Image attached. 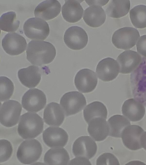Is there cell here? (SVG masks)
I'll return each instance as SVG.
<instances>
[{"label":"cell","instance_id":"6da1fadb","mask_svg":"<svg viewBox=\"0 0 146 165\" xmlns=\"http://www.w3.org/2000/svg\"><path fill=\"white\" fill-rule=\"evenodd\" d=\"M56 54L53 45L44 41L32 40L29 43L26 50L27 59L32 64L38 66L51 63Z\"/></svg>","mask_w":146,"mask_h":165},{"label":"cell","instance_id":"7a4b0ae2","mask_svg":"<svg viewBox=\"0 0 146 165\" xmlns=\"http://www.w3.org/2000/svg\"><path fill=\"white\" fill-rule=\"evenodd\" d=\"M44 123L37 114L27 112L22 115L17 127L19 135L24 139L35 138L42 132Z\"/></svg>","mask_w":146,"mask_h":165},{"label":"cell","instance_id":"3957f363","mask_svg":"<svg viewBox=\"0 0 146 165\" xmlns=\"http://www.w3.org/2000/svg\"><path fill=\"white\" fill-rule=\"evenodd\" d=\"M42 148L40 143L36 139L26 140L19 146L17 153L18 159L25 164H31L40 157Z\"/></svg>","mask_w":146,"mask_h":165},{"label":"cell","instance_id":"277c9868","mask_svg":"<svg viewBox=\"0 0 146 165\" xmlns=\"http://www.w3.org/2000/svg\"><path fill=\"white\" fill-rule=\"evenodd\" d=\"M132 94L134 98L146 106V62L140 64L131 75Z\"/></svg>","mask_w":146,"mask_h":165},{"label":"cell","instance_id":"5b68a950","mask_svg":"<svg viewBox=\"0 0 146 165\" xmlns=\"http://www.w3.org/2000/svg\"><path fill=\"white\" fill-rule=\"evenodd\" d=\"M139 36V33L136 29L131 27H124L115 32L112 36V42L118 49L128 50L135 45Z\"/></svg>","mask_w":146,"mask_h":165},{"label":"cell","instance_id":"8992f818","mask_svg":"<svg viewBox=\"0 0 146 165\" xmlns=\"http://www.w3.org/2000/svg\"><path fill=\"white\" fill-rule=\"evenodd\" d=\"M60 103L66 116L73 115L80 112L86 104L84 95L77 91L65 93L61 98Z\"/></svg>","mask_w":146,"mask_h":165},{"label":"cell","instance_id":"52a82bcc","mask_svg":"<svg viewBox=\"0 0 146 165\" xmlns=\"http://www.w3.org/2000/svg\"><path fill=\"white\" fill-rule=\"evenodd\" d=\"M23 29L25 35L31 39L44 40L50 33L47 23L38 17L30 18L27 20L24 23Z\"/></svg>","mask_w":146,"mask_h":165},{"label":"cell","instance_id":"ba28073f","mask_svg":"<svg viewBox=\"0 0 146 165\" xmlns=\"http://www.w3.org/2000/svg\"><path fill=\"white\" fill-rule=\"evenodd\" d=\"M22 110L20 103L17 101L9 100L0 106V123L4 126L10 127L18 123Z\"/></svg>","mask_w":146,"mask_h":165},{"label":"cell","instance_id":"9c48e42d","mask_svg":"<svg viewBox=\"0 0 146 165\" xmlns=\"http://www.w3.org/2000/svg\"><path fill=\"white\" fill-rule=\"evenodd\" d=\"M22 105L27 111L37 112L45 106L46 98L42 91L36 88L30 89L24 94L22 99Z\"/></svg>","mask_w":146,"mask_h":165},{"label":"cell","instance_id":"30bf717a","mask_svg":"<svg viewBox=\"0 0 146 165\" xmlns=\"http://www.w3.org/2000/svg\"><path fill=\"white\" fill-rule=\"evenodd\" d=\"M64 40L70 49L78 50L84 48L88 41V36L82 28L76 26H71L66 31Z\"/></svg>","mask_w":146,"mask_h":165},{"label":"cell","instance_id":"8fae6325","mask_svg":"<svg viewBox=\"0 0 146 165\" xmlns=\"http://www.w3.org/2000/svg\"><path fill=\"white\" fill-rule=\"evenodd\" d=\"M74 82L76 88L79 91L84 93H89L96 88L98 78L93 71L88 68H84L77 73Z\"/></svg>","mask_w":146,"mask_h":165},{"label":"cell","instance_id":"7c38bea8","mask_svg":"<svg viewBox=\"0 0 146 165\" xmlns=\"http://www.w3.org/2000/svg\"><path fill=\"white\" fill-rule=\"evenodd\" d=\"M27 45L25 38L16 33L7 34L2 41L3 50L11 56H16L22 54L25 50Z\"/></svg>","mask_w":146,"mask_h":165},{"label":"cell","instance_id":"4fadbf2b","mask_svg":"<svg viewBox=\"0 0 146 165\" xmlns=\"http://www.w3.org/2000/svg\"><path fill=\"white\" fill-rule=\"evenodd\" d=\"M97 150L96 143L89 136H82L78 138L73 143L72 148L75 157H83L88 159L95 156Z\"/></svg>","mask_w":146,"mask_h":165},{"label":"cell","instance_id":"5bb4252c","mask_svg":"<svg viewBox=\"0 0 146 165\" xmlns=\"http://www.w3.org/2000/svg\"><path fill=\"white\" fill-rule=\"evenodd\" d=\"M119 68L117 62L114 59L107 57L100 61L96 69L98 78L103 81H112L118 76Z\"/></svg>","mask_w":146,"mask_h":165},{"label":"cell","instance_id":"9a60e30c","mask_svg":"<svg viewBox=\"0 0 146 165\" xmlns=\"http://www.w3.org/2000/svg\"><path fill=\"white\" fill-rule=\"evenodd\" d=\"M145 132L140 126L136 125H129L123 131L121 136L124 146L129 150H135L142 148L141 138Z\"/></svg>","mask_w":146,"mask_h":165},{"label":"cell","instance_id":"2e32d148","mask_svg":"<svg viewBox=\"0 0 146 165\" xmlns=\"http://www.w3.org/2000/svg\"><path fill=\"white\" fill-rule=\"evenodd\" d=\"M117 60L119 66V72L126 74L135 70L141 62L142 59L137 52L129 50L120 54Z\"/></svg>","mask_w":146,"mask_h":165},{"label":"cell","instance_id":"e0dca14e","mask_svg":"<svg viewBox=\"0 0 146 165\" xmlns=\"http://www.w3.org/2000/svg\"><path fill=\"white\" fill-rule=\"evenodd\" d=\"M43 139L45 144L50 147H63L67 143L68 136L63 129L50 127L44 131Z\"/></svg>","mask_w":146,"mask_h":165},{"label":"cell","instance_id":"ac0fdd59","mask_svg":"<svg viewBox=\"0 0 146 165\" xmlns=\"http://www.w3.org/2000/svg\"><path fill=\"white\" fill-rule=\"evenodd\" d=\"M61 5L57 0H45L40 3L34 10L35 17L48 20L54 18L60 13Z\"/></svg>","mask_w":146,"mask_h":165},{"label":"cell","instance_id":"d6986e66","mask_svg":"<svg viewBox=\"0 0 146 165\" xmlns=\"http://www.w3.org/2000/svg\"><path fill=\"white\" fill-rule=\"evenodd\" d=\"M122 114L131 121H139L143 118L145 111L144 105L135 99L126 100L121 109Z\"/></svg>","mask_w":146,"mask_h":165},{"label":"cell","instance_id":"ffe728a7","mask_svg":"<svg viewBox=\"0 0 146 165\" xmlns=\"http://www.w3.org/2000/svg\"><path fill=\"white\" fill-rule=\"evenodd\" d=\"M40 71L38 66L31 65L20 69L18 76L22 85L29 88H33L36 86L40 81Z\"/></svg>","mask_w":146,"mask_h":165},{"label":"cell","instance_id":"44dd1931","mask_svg":"<svg viewBox=\"0 0 146 165\" xmlns=\"http://www.w3.org/2000/svg\"><path fill=\"white\" fill-rule=\"evenodd\" d=\"M88 131L96 141L104 140L109 134V127L106 119L98 117L91 120L88 123Z\"/></svg>","mask_w":146,"mask_h":165},{"label":"cell","instance_id":"7402d4cb","mask_svg":"<svg viewBox=\"0 0 146 165\" xmlns=\"http://www.w3.org/2000/svg\"><path fill=\"white\" fill-rule=\"evenodd\" d=\"M65 118L64 112L59 104L56 102L48 104L44 112L43 119L47 125L59 126L63 123Z\"/></svg>","mask_w":146,"mask_h":165},{"label":"cell","instance_id":"603a6c76","mask_svg":"<svg viewBox=\"0 0 146 165\" xmlns=\"http://www.w3.org/2000/svg\"><path fill=\"white\" fill-rule=\"evenodd\" d=\"M84 11L83 18L88 26L94 28L100 26L104 22L106 14L100 5H92Z\"/></svg>","mask_w":146,"mask_h":165},{"label":"cell","instance_id":"cb8c5ba5","mask_svg":"<svg viewBox=\"0 0 146 165\" xmlns=\"http://www.w3.org/2000/svg\"><path fill=\"white\" fill-rule=\"evenodd\" d=\"M62 13L64 19L70 23L76 22L82 18L83 9L79 1L65 0Z\"/></svg>","mask_w":146,"mask_h":165},{"label":"cell","instance_id":"d4e9b609","mask_svg":"<svg viewBox=\"0 0 146 165\" xmlns=\"http://www.w3.org/2000/svg\"><path fill=\"white\" fill-rule=\"evenodd\" d=\"M70 159L69 154L64 148L57 147L48 150L44 156V160L46 164L67 165Z\"/></svg>","mask_w":146,"mask_h":165},{"label":"cell","instance_id":"484cf974","mask_svg":"<svg viewBox=\"0 0 146 165\" xmlns=\"http://www.w3.org/2000/svg\"><path fill=\"white\" fill-rule=\"evenodd\" d=\"M107 115L106 107L98 101L93 102L88 104L83 111L84 118L88 123L96 118L102 117L106 119Z\"/></svg>","mask_w":146,"mask_h":165},{"label":"cell","instance_id":"4316f807","mask_svg":"<svg viewBox=\"0 0 146 165\" xmlns=\"http://www.w3.org/2000/svg\"><path fill=\"white\" fill-rule=\"evenodd\" d=\"M108 122L109 127V135L115 138L121 137L123 130L131 124L126 117L119 115L112 116Z\"/></svg>","mask_w":146,"mask_h":165},{"label":"cell","instance_id":"83f0119b","mask_svg":"<svg viewBox=\"0 0 146 165\" xmlns=\"http://www.w3.org/2000/svg\"><path fill=\"white\" fill-rule=\"evenodd\" d=\"M130 7L129 0L111 1L106 9L108 15L118 18L125 16L128 13Z\"/></svg>","mask_w":146,"mask_h":165},{"label":"cell","instance_id":"f1b7e54d","mask_svg":"<svg viewBox=\"0 0 146 165\" xmlns=\"http://www.w3.org/2000/svg\"><path fill=\"white\" fill-rule=\"evenodd\" d=\"M129 17L132 23L136 28H146V6L140 5L133 7L129 12Z\"/></svg>","mask_w":146,"mask_h":165},{"label":"cell","instance_id":"f546056e","mask_svg":"<svg viewBox=\"0 0 146 165\" xmlns=\"http://www.w3.org/2000/svg\"><path fill=\"white\" fill-rule=\"evenodd\" d=\"M20 21L17 18L16 13L10 11L3 14L0 18V28L1 30L7 32H13L18 28Z\"/></svg>","mask_w":146,"mask_h":165},{"label":"cell","instance_id":"4dcf8cb0","mask_svg":"<svg viewBox=\"0 0 146 165\" xmlns=\"http://www.w3.org/2000/svg\"><path fill=\"white\" fill-rule=\"evenodd\" d=\"M14 89L11 80L5 76L0 77V100L3 102L9 99L13 95Z\"/></svg>","mask_w":146,"mask_h":165},{"label":"cell","instance_id":"1f68e13d","mask_svg":"<svg viewBox=\"0 0 146 165\" xmlns=\"http://www.w3.org/2000/svg\"><path fill=\"white\" fill-rule=\"evenodd\" d=\"M0 162L8 160L11 157L13 152L12 145L9 141L5 139L0 140Z\"/></svg>","mask_w":146,"mask_h":165},{"label":"cell","instance_id":"d6a6232c","mask_svg":"<svg viewBox=\"0 0 146 165\" xmlns=\"http://www.w3.org/2000/svg\"><path fill=\"white\" fill-rule=\"evenodd\" d=\"M97 165H119L117 158L113 154L104 153L100 155L96 160Z\"/></svg>","mask_w":146,"mask_h":165},{"label":"cell","instance_id":"836d02e7","mask_svg":"<svg viewBox=\"0 0 146 165\" xmlns=\"http://www.w3.org/2000/svg\"><path fill=\"white\" fill-rule=\"evenodd\" d=\"M136 48L139 53L146 57V35L140 37L137 43Z\"/></svg>","mask_w":146,"mask_h":165},{"label":"cell","instance_id":"e575fe53","mask_svg":"<svg viewBox=\"0 0 146 165\" xmlns=\"http://www.w3.org/2000/svg\"><path fill=\"white\" fill-rule=\"evenodd\" d=\"M68 164H91L88 159L83 157H78L72 160Z\"/></svg>","mask_w":146,"mask_h":165},{"label":"cell","instance_id":"d590c367","mask_svg":"<svg viewBox=\"0 0 146 165\" xmlns=\"http://www.w3.org/2000/svg\"><path fill=\"white\" fill-rule=\"evenodd\" d=\"M109 1V0L99 1L98 2V1H97V2L96 1H86L89 5H96L100 6H103L106 4Z\"/></svg>","mask_w":146,"mask_h":165},{"label":"cell","instance_id":"8d00e7d4","mask_svg":"<svg viewBox=\"0 0 146 165\" xmlns=\"http://www.w3.org/2000/svg\"><path fill=\"white\" fill-rule=\"evenodd\" d=\"M141 143L142 148L146 150V132H145L142 136Z\"/></svg>","mask_w":146,"mask_h":165}]
</instances>
